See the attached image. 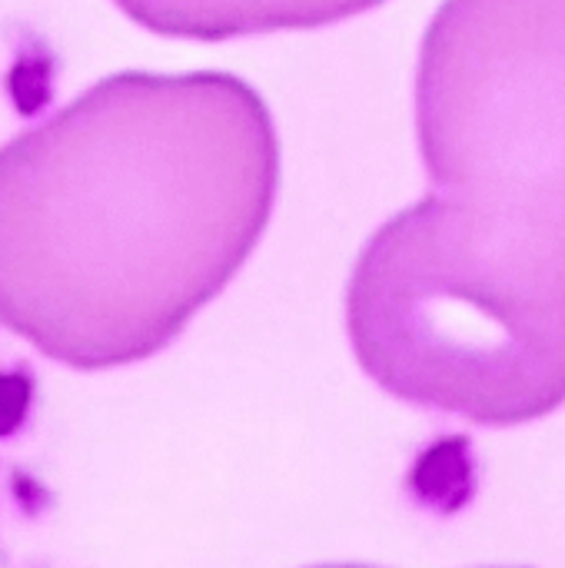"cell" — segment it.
<instances>
[{
	"label": "cell",
	"mask_w": 565,
	"mask_h": 568,
	"mask_svg": "<svg viewBox=\"0 0 565 568\" xmlns=\"http://www.w3.org/2000/svg\"><path fill=\"white\" fill-rule=\"evenodd\" d=\"M130 20L163 37L230 40L273 30H313L366 13L383 0H113Z\"/></svg>",
	"instance_id": "277c9868"
},
{
	"label": "cell",
	"mask_w": 565,
	"mask_h": 568,
	"mask_svg": "<svg viewBox=\"0 0 565 568\" xmlns=\"http://www.w3.org/2000/svg\"><path fill=\"white\" fill-rule=\"evenodd\" d=\"M346 333L363 373L416 409L503 429L565 403V263L493 236L440 193L366 240Z\"/></svg>",
	"instance_id": "7a4b0ae2"
},
{
	"label": "cell",
	"mask_w": 565,
	"mask_h": 568,
	"mask_svg": "<svg viewBox=\"0 0 565 568\" xmlns=\"http://www.w3.org/2000/svg\"><path fill=\"white\" fill-rule=\"evenodd\" d=\"M416 136L443 200L565 263V0H443L420 47Z\"/></svg>",
	"instance_id": "3957f363"
},
{
	"label": "cell",
	"mask_w": 565,
	"mask_h": 568,
	"mask_svg": "<svg viewBox=\"0 0 565 568\" xmlns=\"http://www.w3.org/2000/svg\"><path fill=\"white\" fill-rule=\"evenodd\" d=\"M280 186L240 77L113 73L0 146V326L93 373L170 346L260 243Z\"/></svg>",
	"instance_id": "6da1fadb"
}]
</instances>
